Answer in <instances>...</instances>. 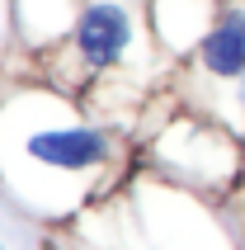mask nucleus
<instances>
[{"label":"nucleus","mask_w":245,"mask_h":250,"mask_svg":"<svg viewBox=\"0 0 245 250\" xmlns=\"http://www.w3.org/2000/svg\"><path fill=\"white\" fill-rule=\"evenodd\" d=\"M132 42V14L113 5V0H99V5H85L81 24H76V52H81L85 66H113Z\"/></svg>","instance_id":"obj_1"},{"label":"nucleus","mask_w":245,"mask_h":250,"mask_svg":"<svg viewBox=\"0 0 245 250\" xmlns=\"http://www.w3.org/2000/svg\"><path fill=\"white\" fill-rule=\"evenodd\" d=\"M28 156L57 170H95L109 161V137L99 127H47L28 137Z\"/></svg>","instance_id":"obj_2"},{"label":"nucleus","mask_w":245,"mask_h":250,"mask_svg":"<svg viewBox=\"0 0 245 250\" xmlns=\"http://www.w3.org/2000/svg\"><path fill=\"white\" fill-rule=\"evenodd\" d=\"M198 62L217 81L245 76V10H231V14H222L217 24H212V33L198 47Z\"/></svg>","instance_id":"obj_3"}]
</instances>
